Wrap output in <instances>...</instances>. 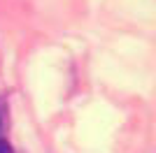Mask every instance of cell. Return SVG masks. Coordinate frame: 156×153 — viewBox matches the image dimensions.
Returning <instances> with one entry per match:
<instances>
[{"mask_svg":"<svg viewBox=\"0 0 156 153\" xmlns=\"http://www.w3.org/2000/svg\"><path fill=\"white\" fill-rule=\"evenodd\" d=\"M0 153H12V146H9L5 139H0Z\"/></svg>","mask_w":156,"mask_h":153,"instance_id":"cell-1","label":"cell"}]
</instances>
